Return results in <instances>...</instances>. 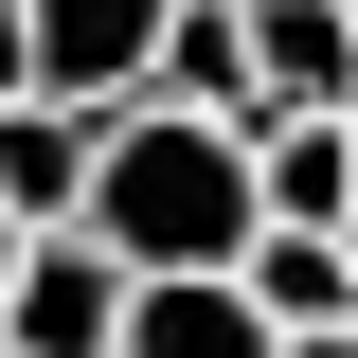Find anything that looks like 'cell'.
Here are the masks:
<instances>
[{"mask_svg":"<svg viewBox=\"0 0 358 358\" xmlns=\"http://www.w3.org/2000/svg\"><path fill=\"white\" fill-rule=\"evenodd\" d=\"M90 233L126 268H233L268 233V179H251V126H197V108H126L108 162H90Z\"/></svg>","mask_w":358,"mask_h":358,"instance_id":"obj_1","label":"cell"},{"mask_svg":"<svg viewBox=\"0 0 358 358\" xmlns=\"http://www.w3.org/2000/svg\"><path fill=\"white\" fill-rule=\"evenodd\" d=\"M126 305H143V268L108 251V233H36L0 341H18V358H126Z\"/></svg>","mask_w":358,"mask_h":358,"instance_id":"obj_2","label":"cell"},{"mask_svg":"<svg viewBox=\"0 0 358 358\" xmlns=\"http://www.w3.org/2000/svg\"><path fill=\"white\" fill-rule=\"evenodd\" d=\"M108 126H126V108L18 90V108H0V215H36V233H90V162H108Z\"/></svg>","mask_w":358,"mask_h":358,"instance_id":"obj_3","label":"cell"},{"mask_svg":"<svg viewBox=\"0 0 358 358\" xmlns=\"http://www.w3.org/2000/svg\"><path fill=\"white\" fill-rule=\"evenodd\" d=\"M162 18H179V0H36V90L143 108V90H162Z\"/></svg>","mask_w":358,"mask_h":358,"instance_id":"obj_4","label":"cell"},{"mask_svg":"<svg viewBox=\"0 0 358 358\" xmlns=\"http://www.w3.org/2000/svg\"><path fill=\"white\" fill-rule=\"evenodd\" d=\"M126 358H287V322L251 305V268H143Z\"/></svg>","mask_w":358,"mask_h":358,"instance_id":"obj_5","label":"cell"},{"mask_svg":"<svg viewBox=\"0 0 358 358\" xmlns=\"http://www.w3.org/2000/svg\"><path fill=\"white\" fill-rule=\"evenodd\" d=\"M251 179H268L287 233H341L358 215V126L341 108H251Z\"/></svg>","mask_w":358,"mask_h":358,"instance_id":"obj_6","label":"cell"},{"mask_svg":"<svg viewBox=\"0 0 358 358\" xmlns=\"http://www.w3.org/2000/svg\"><path fill=\"white\" fill-rule=\"evenodd\" d=\"M251 90L268 108H358V0H251Z\"/></svg>","mask_w":358,"mask_h":358,"instance_id":"obj_7","label":"cell"},{"mask_svg":"<svg viewBox=\"0 0 358 358\" xmlns=\"http://www.w3.org/2000/svg\"><path fill=\"white\" fill-rule=\"evenodd\" d=\"M143 108H197V126H251L268 90H251V0H179L162 18V90Z\"/></svg>","mask_w":358,"mask_h":358,"instance_id":"obj_8","label":"cell"},{"mask_svg":"<svg viewBox=\"0 0 358 358\" xmlns=\"http://www.w3.org/2000/svg\"><path fill=\"white\" fill-rule=\"evenodd\" d=\"M233 268H251V305L287 322V341H305V322H358V251H341V233H287V215H268Z\"/></svg>","mask_w":358,"mask_h":358,"instance_id":"obj_9","label":"cell"},{"mask_svg":"<svg viewBox=\"0 0 358 358\" xmlns=\"http://www.w3.org/2000/svg\"><path fill=\"white\" fill-rule=\"evenodd\" d=\"M36 90V0H0V108Z\"/></svg>","mask_w":358,"mask_h":358,"instance_id":"obj_10","label":"cell"},{"mask_svg":"<svg viewBox=\"0 0 358 358\" xmlns=\"http://www.w3.org/2000/svg\"><path fill=\"white\" fill-rule=\"evenodd\" d=\"M18 268H36V215H0V305H18Z\"/></svg>","mask_w":358,"mask_h":358,"instance_id":"obj_11","label":"cell"},{"mask_svg":"<svg viewBox=\"0 0 358 358\" xmlns=\"http://www.w3.org/2000/svg\"><path fill=\"white\" fill-rule=\"evenodd\" d=\"M287 358H358V322H305V341H287Z\"/></svg>","mask_w":358,"mask_h":358,"instance_id":"obj_12","label":"cell"},{"mask_svg":"<svg viewBox=\"0 0 358 358\" xmlns=\"http://www.w3.org/2000/svg\"><path fill=\"white\" fill-rule=\"evenodd\" d=\"M341 251H358V215H341Z\"/></svg>","mask_w":358,"mask_h":358,"instance_id":"obj_13","label":"cell"},{"mask_svg":"<svg viewBox=\"0 0 358 358\" xmlns=\"http://www.w3.org/2000/svg\"><path fill=\"white\" fill-rule=\"evenodd\" d=\"M341 126H358V108H341Z\"/></svg>","mask_w":358,"mask_h":358,"instance_id":"obj_14","label":"cell"},{"mask_svg":"<svg viewBox=\"0 0 358 358\" xmlns=\"http://www.w3.org/2000/svg\"><path fill=\"white\" fill-rule=\"evenodd\" d=\"M0 358H18V341H0Z\"/></svg>","mask_w":358,"mask_h":358,"instance_id":"obj_15","label":"cell"}]
</instances>
